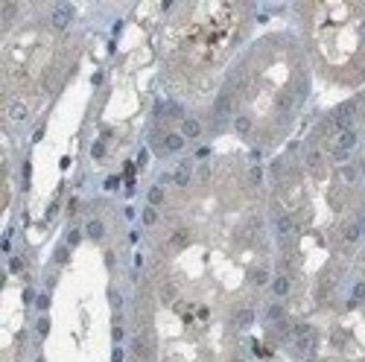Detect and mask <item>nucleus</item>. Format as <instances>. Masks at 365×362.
Masks as SVG:
<instances>
[{
  "label": "nucleus",
  "mask_w": 365,
  "mask_h": 362,
  "mask_svg": "<svg viewBox=\"0 0 365 362\" xmlns=\"http://www.w3.org/2000/svg\"><path fill=\"white\" fill-rule=\"evenodd\" d=\"M301 15L322 73L339 82L365 79V6L313 4L301 6Z\"/></svg>",
  "instance_id": "f03ea898"
},
{
  "label": "nucleus",
  "mask_w": 365,
  "mask_h": 362,
  "mask_svg": "<svg viewBox=\"0 0 365 362\" xmlns=\"http://www.w3.org/2000/svg\"><path fill=\"white\" fill-rule=\"evenodd\" d=\"M167 26V73L175 90L205 85L246 36L252 9L231 4L173 6ZM187 97V94H185Z\"/></svg>",
  "instance_id": "f257e3e1"
}]
</instances>
